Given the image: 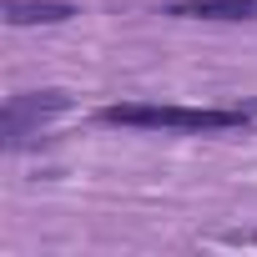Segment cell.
<instances>
[{"mask_svg": "<svg viewBox=\"0 0 257 257\" xmlns=\"http://www.w3.org/2000/svg\"><path fill=\"white\" fill-rule=\"evenodd\" d=\"M96 121L106 126H132V132H232L247 126L252 111L242 106H142V101H121V106H101Z\"/></svg>", "mask_w": 257, "mask_h": 257, "instance_id": "6da1fadb", "label": "cell"}, {"mask_svg": "<svg viewBox=\"0 0 257 257\" xmlns=\"http://www.w3.org/2000/svg\"><path fill=\"white\" fill-rule=\"evenodd\" d=\"M61 111H71V96L66 91H21V96H11L6 101V147L16 152L41 121H51Z\"/></svg>", "mask_w": 257, "mask_h": 257, "instance_id": "7a4b0ae2", "label": "cell"}, {"mask_svg": "<svg viewBox=\"0 0 257 257\" xmlns=\"http://www.w3.org/2000/svg\"><path fill=\"white\" fill-rule=\"evenodd\" d=\"M177 21H257V0H177L167 6Z\"/></svg>", "mask_w": 257, "mask_h": 257, "instance_id": "3957f363", "label": "cell"}, {"mask_svg": "<svg viewBox=\"0 0 257 257\" xmlns=\"http://www.w3.org/2000/svg\"><path fill=\"white\" fill-rule=\"evenodd\" d=\"M76 16V6H66V0H11V11H6V21L11 26H61V21H71Z\"/></svg>", "mask_w": 257, "mask_h": 257, "instance_id": "277c9868", "label": "cell"}]
</instances>
